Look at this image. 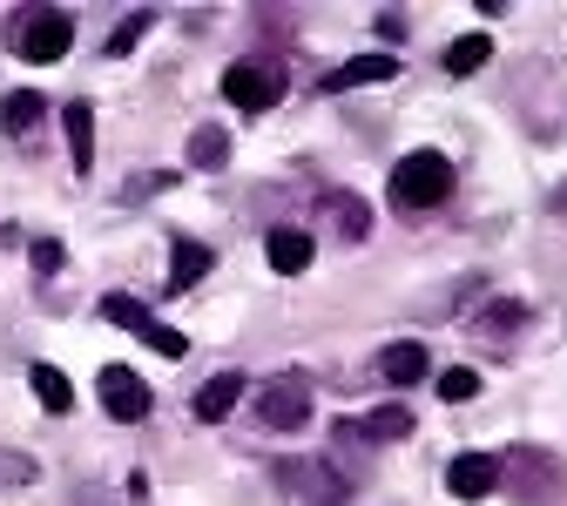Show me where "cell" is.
Listing matches in <instances>:
<instances>
[{
	"mask_svg": "<svg viewBox=\"0 0 567 506\" xmlns=\"http://www.w3.org/2000/svg\"><path fill=\"white\" fill-rule=\"evenodd\" d=\"M460 189V176H453V163L440 156V149H412L399 169H392V209H440L446 196Z\"/></svg>",
	"mask_w": 567,
	"mask_h": 506,
	"instance_id": "cell-1",
	"label": "cell"
},
{
	"mask_svg": "<svg viewBox=\"0 0 567 506\" xmlns=\"http://www.w3.org/2000/svg\"><path fill=\"white\" fill-rule=\"evenodd\" d=\"M501 486H507L520 506H554L560 486H567V466H560L547 446H514V453L501 459Z\"/></svg>",
	"mask_w": 567,
	"mask_h": 506,
	"instance_id": "cell-2",
	"label": "cell"
},
{
	"mask_svg": "<svg viewBox=\"0 0 567 506\" xmlns=\"http://www.w3.org/2000/svg\"><path fill=\"white\" fill-rule=\"evenodd\" d=\"M8 48L21 61H61L68 48H75V21H68L61 8H21L8 21Z\"/></svg>",
	"mask_w": 567,
	"mask_h": 506,
	"instance_id": "cell-3",
	"label": "cell"
},
{
	"mask_svg": "<svg viewBox=\"0 0 567 506\" xmlns=\"http://www.w3.org/2000/svg\"><path fill=\"white\" fill-rule=\"evenodd\" d=\"M311 405H318V392H311L305 372H277V379L257 385V425H270V432H305Z\"/></svg>",
	"mask_w": 567,
	"mask_h": 506,
	"instance_id": "cell-4",
	"label": "cell"
},
{
	"mask_svg": "<svg viewBox=\"0 0 567 506\" xmlns=\"http://www.w3.org/2000/svg\"><path fill=\"white\" fill-rule=\"evenodd\" d=\"M224 102L244 115H264L284 102V68L277 61H230L224 68Z\"/></svg>",
	"mask_w": 567,
	"mask_h": 506,
	"instance_id": "cell-5",
	"label": "cell"
},
{
	"mask_svg": "<svg viewBox=\"0 0 567 506\" xmlns=\"http://www.w3.org/2000/svg\"><path fill=\"white\" fill-rule=\"evenodd\" d=\"M277 479L305 506H344L351 499V473H338L331 459H277Z\"/></svg>",
	"mask_w": 567,
	"mask_h": 506,
	"instance_id": "cell-6",
	"label": "cell"
},
{
	"mask_svg": "<svg viewBox=\"0 0 567 506\" xmlns=\"http://www.w3.org/2000/svg\"><path fill=\"white\" fill-rule=\"evenodd\" d=\"M102 318H109V324H122V331H135L142 344H150V351H163V358H189V338H183V331L156 324L150 311H142L135 298H122V291H115V298H102Z\"/></svg>",
	"mask_w": 567,
	"mask_h": 506,
	"instance_id": "cell-7",
	"label": "cell"
},
{
	"mask_svg": "<svg viewBox=\"0 0 567 506\" xmlns=\"http://www.w3.org/2000/svg\"><path fill=\"white\" fill-rule=\"evenodd\" d=\"M95 399H102V412L109 419H122V425H142V419H150V385H142L128 365H102V379H95Z\"/></svg>",
	"mask_w": 567,
	"mask_h": 506,
	"instance_id": "cell-8",
	"label": "cell"
},
{
	"mask_svg": "<svg viewBox=\"0 0 567 506\" xmlns=\"http://www.w3.org/2000/svg\"><path fill=\"white\" fill-rule=\"evenodd\" d=\"M318 216H324L344 244H365L372 237V203L351 196V189H318Z\"/></svg>",
	"mask_w": 567,
	"mask_h": 506,
	"instance_id": "cell-9",
	"label": "cell"
},
{
	"mask_svg": "<svg viewBox=\"0 0 567 506\" xmlns=\"http://www.w3.org/2000/svg\"><path fill=\"white\" fill-rule=\"evenodd\" d=\"M379 82H399V61H392V54H359V61L331 68V75L318 82V95H344V89H379Z\"/></svg>",
	"mask_w": 567,
	"mask_h": 506,
	"instance_id": "cell-10",
	"label": "cell"
},
{
	"mask_svg": "<svg viewBox=\"0 0 567 506\" xmlns=\"http://www.w3.org/2000/svg\"><path fill=\"white\" fill-rule=\"evenodd\" d=\"M493 486H501V459H493V453H460L446 466V493L453 499H486Z\"/></svg>",
	"mask_w": 567,
	"mask_h": 506,
	"instance_id": "cell-11",
	"label": "cell"
},
{
	"mask_svg": "<svg viewBox=\"0 0 567 506\" xmlns=\"http://www.w3.org/2000/svg\"><path fill=\"white\" fill-rule=\"evenodd\" d=\"M425 372H433V351H425L419 338H399V344L379 351V379L385 385H419Z\"/></svg>",
	"mask_w": 567,
	"mask_h": 506,
	"instance_id": "cell-12",
	"label": "cell"
},
{
	"mask_svg": "<svg viewBox=\"0 0 567 506\" xmlns=\"http://www.w3.org/2000/svg\"><path fill=\"white\" fill-rule=\"evenodd\" d=\"M264 250H270V270H277V277H298V270H311V257H318L311 230H291V224L270 230V237H264Z\"/></svg>",
	"mask_w": 567,
	"mask_h": 506,
	"instance_id": "cell-13",
	"label": "cell"
},
{
	"mask_svg": "<svg viewBox=\"0 0 567 506\" xmlns=\"http://www.w3.org/2000/svg\"><path fill=\"white\" fill-rule=\"evenodd\" d=\"M359 446H392V440H412V405H379L365 419H351Z\"/></svg>",
	"mask_w": 567,
	"mask_h": 506,
	"instance_id": "cell-14",
	"label": "cell"
},
{
	"mask_svg": "<svg viewBox=\"0 0 567 506\" xmlns=\"http://www.w3.org/2000/svg\"><path fill=\"white\" fill-rule=\"evenodd\" d=\"M520 324H527V304L520 298H493V304L473 311V338H486V344H507Z\"/></svg>",
	"mask_w": 567,
	"mask_h": 506,
	"instance_id": "cell-15",
	"label": "cell"
},
{
	"mask_svg": "<svg viewBox=\"0 0 567 506\" xmlns=\"http://www.w3.org/2000/svg\"><path fill=\"white\" fill-rule=\"evenodd\" d=\"M237 399H244V372H217V379L196 392V405H189V412H196L203 425H224V419L237 412Z\"/></svg>",
	"mask_w": 567,
	"mask_h": 506,
	"instance_id": "cell-16",
	"label": "cell"
},
{
	"mask_svg": "<svg viewBox=\"0 0 567 506\" xmlns=\"http://www.w3.org/2000/svg\"><path fill=\"white\" fill-rule=\"evenodd\" d=\"M209 244H196V237H176V250H169V291L183 298V291H196V283L209 277Z\"/></svg>",
	"mask_w": 567,
	"mask_h": 506,
	"instance_id": "cell-17",
	"label": "cell"
},
{
	"mask_svg": "<svg viewBox=\"0 0 567 506\" xmlns=\"http://www.w3.org/2000/svg\"><path fill=\"white\" fill-rule=\"evenodd\" d=\"M61 128H68V156H75V176H89V163H95V115H89V102H68V109H61Z\"/></svg>",
	"mask_w": 567,
	"mask_h": 506,
	"instance_id": "cell-18",
	"label": "cell"
},
{
	"mask_svg": "<svg viewBox=\"0 0 567 506\" xmlns=\"http://www.w3.org/2000/svg\"><path fill=\"white\" fill-rule=\"evenodd\" d=\"M224 163H230V135L217 122H196V135H189V169H224Z\"/></svg>",
	"mask_w": 567,
	"mask_h": 506,
	"instance_id": "cell-19",
	"label": "cell"
},
{
	"mask_svg": "<svg viewBox=\"0 0 567 506\" xmlns=\"http://www.w3.org/2000/svg\"><path fill=\"white\" fill-rule=\"evenodd\" d=\"M446 75H473V68H486L493 61V34H460V41H446Z\"/></svg>",
	"mask_w": 567,
	"mask_h": 506,
	"instance_id": "cell-20",
	"label": "cell"
},
{
	"mask_svg": "<svg viewBox=\"0 0 567 506\" xmlns=\"http://www.w3.org/2000/svg\"><path fill=\"white\" fill-rule=\"evenodd\" d=\"M41 115H48V102H41L34 89H14L8 102H0V128H8V135H28Z\"/></svg>",
	"mask_w": 567,
	"mask_h": 506,
	"instance_id": "cell-21",
	"label": "cell"
},
{
	"mask_svg": "<svg viewBox=\"0 0 567 506\" xmlns=\"http://www.w3.org/2000/svg\"><path fill=\"white\" fill-rule=\"evenodd\" d=\"M34 399H41L54 419H61V412H75V385H68L54 365H34Z\"/></svg>",
	"mask_w": 567,
	"mask_h": 506,
	"instance_id": "cell-22",
	"label": "cell"
},
{
	"mask_svg": "<svg viewBox=\"0 0 567 506\" xmlns=\"http://www.w3.org/2000/svg\"><path fill=\"white\" fill-rule=\"evenodd\" d=\"M440 399H446V405H466V399H480V372H473V365H453V372H440Z\"/></svg>",
	"mask_w": 567,
	"mask_h": 506,
	"instance_id": "cell-23",
	"label": "cell"
},
{
	"mask_svg": "<svg viewBox=\"0 0 567 506\" xmlns=\"http://www.w3.org/2000/svg\"><path fill=\"white\" fill-rule=\"evenodd\" d=\"M150 28H156V14H150V8H135V14H122V28L109 34V54H128V48H135L142 34H150Z\"/></svg>",
	"mask_w": 567,
	"mask_h": 506,
	"instance_id": "cell-24",
	"label": "cell"
},
{
	"mask_svg": "<svg viewBox=\"0 0 567 506\" xmlns=\"http://www.w3.org/2000/svg\"><path fill=\"white\" fill-rule=\"evenodd\" d=\"M28 479H41V466H34V459H21V453H0V486H28Z\"/></svg>",
	"mask_w": 567,
	"mask_h": 506,
	"instance_id": "cell-25",
	"label": "cell"
},
{
	"mask_svg": "<svg viewBox=\"0 0 567 506\" xmlns=\"http://www.w3.org/2000/svg\"><path fill=\"white\" fill-rule=\"evenodd\" d=\"M163 189H176V176H169V169H150V176H135V183H128V196H135V203H142V196H163Z\"/></svg>",
	"mask_w": 567,
	"mask_h": 506,
	"instance_id": "cell-26",
	"label": "cell"
},
{
	"mask_svg": "<svg viewBox=\"0 0 567 506\" xmlns=\"http://www.w3.org/2000/svg\"><path fill=\"white\" fill-rule=\"evenodd\" d=\"M34 270H41V277L61 270V244H54V237H34Z\"/></svg>",
	"mask_w": 567,
	"mask_h": 506,
	"instance_id": "cell-27",
	"label": "cell"
},
{
	"mask_svg": "<svg viewBox=\"0 0 567 506\" xmlns=\"http://www.w3.org/2000/svg\"><path fill=\"white\" fill-rule=\"evenodd\" d=\"M379 34H385V41H405L412 28H405V14H392V8H385V14H379Z\"/></svg>",
	"mask_w": 567,
	"mask_h": 506,
	"instance_id": "cell-28",
	"label": "cell"
},
{
	"mask_svg": "<svg viewBox=\"0 0 567 506\" xmlns=\"http://www.w3.org/2000/svg\"><path fill=\"white\" fill-rule=\"evenodd\" d=\"M75 499H82V506H115V493H109V486H82Z\"/></svg>",
	"mask_w": 567,
	"mask_h": 506,
	"instance_id": "cell-29",
	"label": "cell"
}]
</instances>
